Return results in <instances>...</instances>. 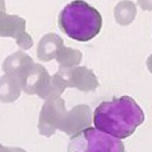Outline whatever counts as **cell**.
Returning <instances> with one entry per match:
<instances>
[{
    "label": "cell",
    "mask_w": 152,
    "mask_h": 152,
    "mask_svg": "<svg viewBox=\"0 0 152 152\" xmlns=\"http://www.w3.org/2000/svg\"><path fill=\"white\" fill-rule=\"evenodd\" d=\"M144 121V112L131 96L103 102L94 112V126L116 139L129 137Z\"/></svg>",
    "instance_id": "cell-1"
},
{
    "label": "cell",
    "mask_w": 152,
    "mask_h": 152,
    "mask_svg": "<svg viewBox=\"0 0 152 152\" xmlns=\"http://www.w3.org/2000/svg\"><path fill=\"white\" fill-rule=\"evenodd\" d=\"M103 19L96 8L83 0L67 4L59 13V27L68 37L77 42H89L102 29Z\"/></svg>",
    "instance_id": "cell-2"
},
{
    "label": "cell",
    "mask_w": 152,
    "mask_h": 152,
    "mask_svg": "<svg viewBox=\"0 0 152 152\" xmlns=\"http://www.w3.org/2000/svg\"><path fill=\"white\" fill-rule=\"evenodd\" d=\"M68 152H126L123 142L89 127L71 137Z\"/></svg>",
    "instance_id": "cell-3"
},
{
    "label": "cell",
    "mask_w": 152,
    "mask_h": 152,
    "mask_svg": "<svg viewBox=\"0 0 152 152\" xmlns=\"http://www.w3.org/2000/svg\"><path fill=\"white\" fill-rule=\"evenodd\" d=\"M66 102L61 97H52L44 102L39 116V134L45 137H51L58 129H60L66 118Z\"/></svg>",
    "instance_id": "cell-4"
},
{
    "label": "cell",
    "mask_w": 152,
    "mask_h": 152,
    "mask_svg": "<svg viewBox=\"0 0 152 152\" xmlns=\"http://www.w3.org/2000/svg\"><path fill=\"white\" fill-rule=\"evenodd\" d=\"M0 36L13 37L21 50H29L34 40L26 32V20L20 16L0 12Z\"/></svg>",
    "instance_id": "cell-5"
},
{
    "label": "cell",
    "mask_w": 152,
    "mask_h": 152,
    "mask_svg": "<svg viewBox=\"0 0 152 152\" xmlns=\"http://www.w3.org/2000/svg\"><path fill=\"white\" fill-rule=\"evenodd\" d=\"M51 80L52 76L48 74L47 69L40 64L35 63L21 84V91L28 95H37L42 99H48Z\"/></svg>",
    "instance_id": "cell-6"
},
{
    "label": "cell",
    "mask_w": 152,
    "mask_h": 152,
    "mask_svg": "<svg viewBox=\"0 0 152 152\" xmlns=\"http://www.w3.org/2000/svg\"><path fill=\"white\" fill-rule=\"evenodd\" d=\"M92 120H94V116H92L91 108L86 104H79L72 108L69 112H67L63 124L60 127V131L66 132L72 137L79 132L89 128Z\"/></svg>",
    "instance_id": "cell-7"
},
{
    "label": "cell",
    "mask_w": 152,
    "mask_h": 152,
    "mask_svg": "<svg viewBox=\"0 0 152 152\" xmlns=\"http://www.w3.org/2000/svg\"><path fill=\"white\" fill-rule=\"evenodd\" d=\"M59 72L66 80L67 86L71 88H76L83 92H91L99 87L96 75L87 67L77 66L69 69H59Z\"/></svg>",
    "instance_id": "cell-8"
},
{
    "label": "cell",
    "mask_w": 152,
    "mask_h": 152,
    "mask_svg": "<svg viewBox=\"0 0 152 152\" xmlns=\"http://www.w3.org/2000/svg\"><path fill=\"white\" fill-rule=\"evenodd\" d=\"M34 66H35V63L31 56L19 51V52L10 55L4 60V63H3V71H4L5 75H10L12 77H15L21 87L26 76L28 75V72L31 71V68Z\"/></svg>",
    "instance_id": "cell-9"
},
{
    "label": "cell",
    "mask_w": 152,
    "mask_h": 152,
    "mask_svg": "<svg viewBox=\"0 0 152 152\" xmlns=\"http://www.w3.org/2000/svg\"><path fill=\"white\" fill-rule=\"evenodd\" d=\"M64 45V42L59 35L47 34L40 39L37 44V58L42 61H50L56 59L59 50Z\"/></svg>",
    "instance_id": "cell-10"
},
{
    "label": "cell",
    "mask_w": 152,
    "mask_h": 152,
    "mask_svg": "<svg viewBox=\"0 0 152 152\" xmlns=\"http://www.w3.org/2000/svg\"><path fill=\"white\" fill-rule=\"evenodd\" d=\"M21 87L15 77L5 75L0 77V102L13 103L20 96Z\"/></svg>",
    "instance_id": "cell-11"
},
{
    "label": "cell",
    "mask_w": 152,
    "mask_h": 152,
    "mask_svg": "<svg viewBox=\"0 0 152 152\" xmlns=\"http://www.w3.org/2000/svg\"><path fill=\"white\" fill-rule=\"evenodd\" d=\"M56 61L59 63V69H69L77 67L81 61V52L74 48H68L66 45L59 50L56 55Z\"/></svg>",
    "instance_id": "cell-12"
},
{
    "label": "cell",
    "mask_w": 152,
    "mask_h": 152,
    "mask_svg": "<svg viewBox=\"0 0 152 152\" xmlns=\"http://www.w3.org/2000/svg\"><path fill=\"white\" fill-rule=\"evenodd\" d=\"M135 18V5L131 1H120L115 7V19L120 26H126Z\"/></svg>",
    "instance_id": "cell-13"
},
{
    "label": "cell",
    "mask_w": 152,
    "mask_h": 152,
    "mask_svg": "<svg viewBox=\"0 0 152 152\" xmlns=\"http://www.w3.org/2000/svg\"><path fill=\"white\" fill-rule=\"evenodd\" d=\"M67 83L63 79V76L60 75V72H56L55 75H52V80H51V86H50V92H48V99L52 97H60L61 94L64 92V89L67 88ZM47 100V99H45Z\"/></svg>",
    "instance_id": "cell-14"
},
{
    "label": "cell",
    "mask_w": 152,
    "mask_h": 152,
    "mask_svg": "<svg viewBox=\"0 0 152 152\" xmlns=\"http://www.w3.org/2000/svg\"><path fill=\"white\" fill-rule=\"evenodd\" d=\"M4 152H27L19 147H4Z\"/></svg>",
    "instance_id": "cell-15"
},
{
    "label": "cell",
    "mask_w": 152,
    "mask_h": 152,
    "mask_svg": "<svg viewBox=\"0 0 152 152\" xmlns=\"http://www.w3.org/2000/svg\"><path fill=\"white\" fill-rule=\"evenodd\" d=\"M0 12H5V1L0 0Z\"/></svg>",
    "instance_id": "cell-16"
},
{
    "label": "cell",
    "mask_w": 152,
    "mask_h": 152,
    "mask_svg": "<svg viewBox=\"0 0 152 152\" xmlns=\"http://www.w3.org/2000/svg\"><path fill=\"white\" fill-rule=\"evenodd\" d=\"M0 152H4V145L0 144Z\"/></svg>",
    "instance_id": "cell-17"
}]
</instances>
